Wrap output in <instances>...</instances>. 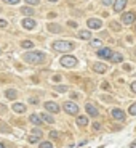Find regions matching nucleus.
Segmentation results:
<instances>
[{
  "instance_id": "2eb2a0df",
  "label": "nucleus",
  "mask_w": 136,
  "mask_h": 148,
  "mask_svg": "<svg viewBox=\"0 0 136 148\" xmlns=\"http://www.w3.org/2000/svg\"><path fill=\"white\" fill-rule=\"evenodd\" d=\"M93 69H95L96 73L103 74V73H106V71H107V66H106L104 63H99V61H98V63H95V64H93Z\"/></svg>"
},
{
  "instance_id": "39448f33",
  "label": "nucleus",
  "mask_w": 136,
  "mask_h": 148,
  "mask_svg": "<svg viewBox=\"0 0 136 148\" xmlns=\"http://www.w3.org/2000/svg\"><path fill=\"white\" fill-rule=\"evenodd\" d=\"M96 55L99 56V58H103V60H110V58H112V55H114V52H112L109 47H103V48L98 50Z\"/></svg>"
},
{
  "instance_id": "bb28decb",
  "label": "nucleus",
  "mask_w": 136,
  "mask_h": 148,
  "mask_svg": "<svg viewBox=\"0 0 136 148\" xmlns=\"http://www.w3.org/2000/svg\"><path fill=\"white\" fill-rule=\"evenodd\" d=\"M128 111H130V114H133V116L136 114V101L131 105V106H130V110H128Z\"/></svg>"
},
{
  "instance_id": "f704fd0d",
  "label": "nucleus",
  "mask_w": 136,
  "mask_h": 148,
  "mask_svg": "<svg viewBox=\"0 0 136 148\" xmlns=\"http://www.w3.org/2000/svg\"><path fill=\"white\" fill-rule=\"evenodd\" d=\"M50 137H51V138H58V132H56V130H51V132H50Z\"/></svg>"
},
{
  "instance_id": "2f4dec72",
  "label": "nucleus",
  "mask_w": 136,
  "mask_h": 148,
  "mask_svg": "<svg viewBox=\"0 0 136 148\" xmlns=\"http://www.w3.org/2000/svg\"><path fill=\"white\" fill-rule=\"evenodd\" d=\"M103 5L109 7V5H114V0H103Z\"/></svg>"
},
{
  "instance_id": "412c9836",
  "label": "nucleus",
  "mask_w": 136,
  "mask_h": 148,
  "mask_svg": "<svg viewBox=\"0 0 136 148\" xmlns=\"http://www.w3.org/2000/svg\"><path fill=\"white\" fill-rule=\"evenodd\" d=\"M19 13L21 15H27V16H30V15H34V10L30 7H22L21 10H19Z\"/></svg>"
},
{
  "instance_id": "ddd939ff",
  "label": "nucleus",
  "mask_w": 136,
  "mask_h": 148,
  "mask_svg": "<svg viewBox=\"0 0 136 148\" xmlns=\"http://www.w3.org/2000/svg\"><path fill=\"white\" fill-rule=\"evenodd\" d=\"M85 110H87V113H88L90 116H93V118L98 116V108H96L93 103H87L85 105Z\"/></svg>"
},
{
  "instance_id": "7ed1b4c3",
  "label": "nucleus",
  "mask_w": 136,
  "mask_h": 148,
  "mask_svg": "<svg viewBox=\"0 0 136 148\" xmlns=\"http://www.w3.org/2000/svg\"><path fill=\"white\" fill-rule=\"evenodd\" d=\"M59 64L64 68H75L77 66V58L75 56H70V55H64L63 58L59 60Z\"/></svg>"
},
{
  "instance_id": "cd10ccee",
  "label": "nucleus",
  "mask_w": 136,
  "mask_h": 148,
  "mask_svg": "<svg viewBox=\"0 0 136 148\" xmlns=\"http://www.w3.org/2000/svg\"><path fill=\"white\" fill-rule=\"evenodd\" d=\"M110 26H112V29L114 31H120V24H118V23H110Z\"/></svg>"
},
{
  "instance_id": "393cba45",
  "label": "nucleus",
  "mask_w": 136,
  "mask_h": 148,
  "mask_svg": "<svg viewBox=\"0 0 136 148\" xmlns=\"http://www.w3.org/2000/svg\"><path fill=\"white\" fill-rule=\"evenodd\" d=\"M67 90H69V87H67V85H58V87L55 89V92L63 93V92H67Z\"/></svg>"
},
{
  "instance_id": "58836bf2",
  "label": "nucleus",
  "mask_w": 136,
  "mask_h": 148,
  "mask_svg": "<svg viewBox=\"0 0 136 148\" xmlns=\"http://www.w3.org/2000/svg\"><path fill=\"white\" fill-rule=\"evenodd\" d=\"M37 101H39V100H37V98H32V97H30V98H29V103H37Z\"/></svg>"
},
{
  "instance_id": "0eeeda50",
  "label": "nucleus",
  "mask_w": 136,
  "mask_h": 148,
  "mask_svg": "<svg viewBox=\"0 0 136 148\" xmlns=\"http://www.w3.org/2000/svg\"><path fill=\"white\" fill-rule=\"evenodd\" d=\"M87 26H88L90 29H101V27H103V23H101V19L91 18V19L87 21Z\"/></svg>"
},
{
  "instance_id": "b1692460",
  "label": "nucleus",
  "mask_w": 136,
  "mask_h": 148,
  "mask_svg": "<svg viewBox=\"0 0 136 148\" xmlns=\"http://www.w3.org/2000/svg\"><path fill=\"white\" fill-rule=\"evenodd\" d=\"M21 47L22 48H32L34 44H32V40H22L21 42Z\"/></svg>"
},
{
  "instance_id": "79ce46f5",
  "label": "nucleus",
  "mask_w": 136,
  "mask_h": 148,
  "mask_svg": "<svg viewBox=\"0 0 136 148\" xmlns=\"http://www.w3.org/2000/svg\"><path fill=\"white\" fill-rule=\"evenodd\" d=\"M135 31H136V24H135Z\"/></svg>"
},
{
  "instance_id": "a211bd4d",
  "label": "nucleus",
  "mask_w": 136,
  "mask_h": 148,
  "mask_svg": "<svg viewBox=\"0 0 136 148\" xmlns=\"http://www.w3.org/2000/svg\"><path fill=\"white\" fill-rule=\"evenodd\" d=\"M78 39H82V40H90L91 39V32L90 31H78Z\"/></svg>"
},
{
  "instance_id": "423d86ee",
  "label": "nucleus",
  "mask_w": 136,
  "mask_h": 148,
  "mask_svg": "<svg viewBox=\"0 0 136 148\" xmlns=\"http://www.w3.org/2000/svg\"><path fill=\"white\" fill-rule=\"evenodd\" d=\"M122 21L125 23V24H131V23L136 21V13L135 11H127L122 15Z\"/></svg>"
},
{
  "instance_id": "6e6552de",
  "label": "nucleus",
  "mask_w": 136,
  "mask_h": 148,
  "mask_svg": "<svg viewBox=\"0 0 136 148\" xmlns=\"http://www.w3.org/2000/svg\"><path fill=\"white\" fill-rule=\"evenodd\" d=\"M42 135H43V134H42V130L37 127V129L32 130V135L29 137V142H30V143H37V142L42 138Z\"/></svg>"
},
{
  "instance_id": "c9c22d12",
  "label": "nucleus",
  "mask_w": 136,
  "mask_h": 148,
  "mask_svg": "<svg viewBox=\"0 0 136 148\" xmlns=\"http://www.w3.org/2000/svg\"><path fill=\"white\" fill-rule=\"evenodd\" d=\"M53 81H55V82H59V81H61V76H59V74H55V76H53Z\"/></svg>"
},
{
  "instance_id": "9b49d317",
  "label": "nucleus",
  "mask_w": 136,
  "mask_h": 148,
  "mask_svg": "<svg viewBox=\"0 0 136 148\" xmlns=\"http://www.w3.org/2000/svg\"><path fill=\"white\" fill-rule=\"evenodd\" d=\"M45 110L50 111V113H59V105L55 101H47L45 103Z\"/></svg>"
},
{
  "instance_id": "1a4fd4ad",
  "label": "nucleus",
  "mask_w": 136,
  "mask_h": 148,
  "mask_svg": "<svg viewBox=\"0 0 136 148\" xmlns=\"http://www.w3.org/2000/svg\"><path fill=\"white\" fill-rule=\"evenodd\" d=\"M110 116H112L115 121H123V119H125V113H123L120 108H114L112 113H110Z\"/></svg>"
},
{
  "instance_id": "473e14b6",
  "label": "nucleus",
  "mask_w": 136,
  "mask_h": 148,
  "mask_svg": "<svg viewBox=\"0 0 136 148\" xmlns=\"http://www.w3.org/2000/svg\"><path fill=\"white\" fill-rule=\"evenodd\" d=\"M99 129H101V124L99 122H95V124H93V130L96 132V130H99Z\"/></svg>"
},
{
  "instance_id": "72a5a7b5",
  "label": "nucleus",
  "mask_w": 136,
  "mask_h": 148,
  "mask_svg": "<svg viewBox=\"0 0 136 148\" xmlns=\"http://www.w3.org/2000/svg\"><path fill=\"white\" fill-rule=\"evenodd\" d=\"M0 27H8V23L5 19H0Z\"/></svg>"
},
{
  "instance_id": "ea45409f",
  "label": "nucleus",
  "mask_w": 136,
  "mask_h": 148,
  "mask_svg": "<svg viewBox=\"0 0 136 148\" xmlns=\"http://www.w3.org/2000/svg\"><path fill=\"white\" fill-rule=\"evenodd\" d=\"M48 2H51V3H56V2H59V0H48Z\"/></svg>"
},
{
  "instance_id": "6ab92c4d",
  "label": "nucleus",
  "mask_w": 136,
  "mask_h": 148,
  "mask_svg": "<svg viewBox=\"0 0 136 148\" xmlns=\"http://www.w3.org/2000/svg\"><path fill=\"white\" fill-rule=\"evenodd\" d=\"M77 124L80 127L88 126V118H87V116H77Z\"/></svg>"
},
{
  "instance_id": "a878e982",
  "label": "nucleus",
  "mask_w": 136,
  "mask_h": 148,
  "mask_svg": "<svg viewBox=\"0 0 136 148\" xmlns=\"http://www.w3.org/2000/svg\"><path fill=\"white\" fill-rule=\"evenodd\" d=\"M40 148H53V143H51V142H42Z\"/></svg>"
},
{
  "instance_id": "7c9ffc66",
  "label": "nucleus",
  "mask_w": 136,
  "mask_h": 148,
  "mask_svg": "<svg viewBox=\"0 0 136 148\" xmlns=\"http://www.w3.org/2000/svg\"><path fill=\"white\" fill-rule=\"evenodd\" d=\"M3 2H7L8 5H16V3H19V0H3Z\"/></svg>"
},
{
  "instance_id": "f3484780",
  "label": "nucleus",
  "mask_w": 136,
  "mask_h": 148,
  "mask_svg": "<svg viewBox=\"0 0 136 148\" xmlns=\"http://www.w3.org/2000/svg\"><path fill=\"white\" fill-rule=\"evenodd\" d=\"M5 97H7L8 100H15L16 97H18V92L15 89H8V90H5Z\"/></svg>"
},
{
  "instance_id": "5701e85b",
  "label": "nucleus",
  "mask_w": 136,
  "mask_h": 148,
  "mask_svg": "<svg viewBox=\"0 0 136 148\" xmlns=\"http://www.w3.org/2000/svg\"><path fill=\"white\" fill-rule=\"evenodd\" d=\"M48 31L50 32H61V26L59 24H48Z\"/></svg>"
},
{
  "instance_id": "f03ea898",
  "label": "nucleus",
  "mask_w": 136,
  "mask_h": 148,
  "mask_svg": "<svg viewBox=\"0 0 136 148\" xmlns=\"http://www.w3.org/2000/svg\"><path fill=\"white\" fill-rule=\"evenodd\" d=\"M53 48L55 50H58V52H70L74 48V44L72 42H67V40H58V42H55L53 44Z\"/></svg>"
},
{
  "instance_id": "20e7f679",
  "label": "nucleus",
  "mask_w": 136,
  "mask_h": 148,
  "mask_svg": "<svg viewBox=\"0 0 136 148\" xmlns=\"http://www.w3.org/2000/svg\"><path fill=\"white\" fill-rule=\"evenodd\" d=\"M63 106H64V111H66L67 114L75 116V114L78 113V105H75L74 101H66V103H64Z\"/></svg>"
},
{
  "instance_id": "4c0bfd02",
  "label": "nucleus",
  "mask_w": 136,
  "mask_h": 148,
  "mask_svg": "<svg viewBox=\"0 0 136 148\" xmlns=\"http://www.w3.org/2000/svg\"><path fill=\"white\" fill-rule=\"evenodd\" d=\"M131 90L136 93V81H135V82H131Z\"/></svg>"
},
{
  "instance_id": "37998d69",
  "label": "nucleus",
  "mask_w": 136,
  "mask_h": 148,
  "mask_svg": "<svg viewBox=\"0 0 136 148\" xmlns=\"http://www.w3.org/2000/svg\"><path fill=\"white\" fill-rule=\"evenodd\" d=\"M135 147H136V142H135Z\"/></svg>"
},
{
  "instance_id": "aec40b11",
  "label": "nucleus",
  "mask_w": 136,
  "mask_h": 148,
  "mask_svg": "<svg viewBox=\"0 0 136 148\" xmlns=\"http://www.w3.org/2000/svg\"><path fill=\"white\" fill-rule=\"evenodd\" d=\"M13 110L16 111V113H26V105H22V103H15L13 105Z\"/></svg>"
},
{
  "instance_id": "c756f323",
  "label": "nucleus",
  "mask_w": 136,
  "mask_h": 148,
  "mask_svg": "<svg viewBox=\"0 0 136 148\" xmlns=\"http://www.w3.org/2000/svg\"><path fill=\"white\" fill-rule=\"evenodd\" d=\"M91 45H93V47H99L101 40H99V39H95V40H91Z\"/></svg>"
},
{
  "instance_id": "a19ab883",
  "label": "nucleus",
  "mask_w": 136,
  "mask_h": 148,
  "mask_svg": "<svg viewBox=\"0 0 136 148\" xmlns=\"http://www.w3.org/2000/svg\"><path fill=\"white\" fill-rule=\"evenodd\" d=\"M0 148H5V147H3V143H0Z\"/></svg>"
},
{
  "instance_id": "9d476101",
  "label": "nucleus",
  "mask_w": 136,
  "mask_h": 148,
  "mask_svg": "<svg viewBox=\"0 0 136 148\" xmlns=\"http://www.w3.org/2000/svg\"><path fill=\"white\" fill-rule=\"evenodd\" d=\"M22 27L24 29H27V31H30V29H35V26H37V23L34 21L32 18H26V19H22Z\"/></svg>"
},
{
  "instance_id": "4be33fe9",
  "label": "nucleus",
  "mask_w": 136,
  "mask_h": 148,
  "mask_svg": "<svg viewBox=\"0 0 136 148\" xmlns=\"http://www.w3.org/2000/svg\"><path fill=\"white\" fill-rule=\"evenodd\" d=\"M122 60H123L122 53H114L112 58H110V61H112V63H122Z\"/></svg>"
},
{
  "instance_id": "dca6fc26",
  "label": "nucleus",
  "mask_w": 136,
  "mask_h": 148,
  "mask_svg": "<svg viewBox=\"0 0 136 148\" xmlns=\"http://www.w3.org/2000/svg\"><path fill=\"white\" fill-rule=\"evenodd\" d=\"M40 118H42V121H43V122H48V124H55V118H53L51 114H48V113H42Z\"/></svg>"
},
{
  "instance_id": "f257e3e1",
  "label": "nucleus",
  "mask_w": 136,
  "mask_h": 148,
  "mask_svg": "<svg viewBox=\"0 0 136 148\" xmlns=\"http://www.w3.org/2000/svg\"><path fill=\"white\" fill-rule=\"evenodd\" d=\"M24 60L27 63H32V64H40L45 61V53L40 52V50H35V52H29V53H24Z\"/></svg>"
},
{
  "instance_id": "e433bc0d",
  "label": "nucleus",
  "mask_w": 136,
  "mask_h": 148,
  "mask_svg": "<svg viewBox=\"0 0 136 148\" xmlns=\"http://www.w3.org/2000/svg\"><path fill=\"white\" fill-rule=\"evenodd\" d=\"M67 24H69V27H77V23L75 21H69Z\"/></svg>"
},
{
  "instance_id": "c85d7f7f",
  "label": "nucleus",
  "mask_w": 136,
  "mask_h": 148,
  "mask_svg": "<svg viewBox=\"0 0 136 148\" xmlns=\"http://www.w3.org/2000/svg\"><path fill=\"white\" fill-rule=\"evenodd\" d=\"M26 3H29V5H32V7H34V5L40 3V0H26Z\"/></svg>"
},
{
  "instance_id": "f8f14e48",
  "label": "nucleus",
  "mask_w": 136,
  "mask_h": 148,
  "mask_svg": "<svg viewBox=\"0 0 136 148\" xmlns=\"http://www.w3.org/2000/svg\"><path fill=\"white\" fill-rule=\"evenodd\" d=\"M127 2H128V0H115L114 2V10L117 11V13L123 11V8L127 7Z\"/></svg>"
},
{
  "instance_id": "4468645a",
  "label": "nucleus",
  "mask_w": 136,
  "mask_h": 148,
  "mask_svg": "<svg viewBox=\"0 0 136 148\" xmlns=\"http://www.w3.org/2000/svg\"><path fill=\"white\" fill-rule=\"evenodd\" d=\"M29 121H30V124H34V126H40L42 122H43L42 118H40V114H34V113L29 116Z\"/></svg>"
}]
</instances>
